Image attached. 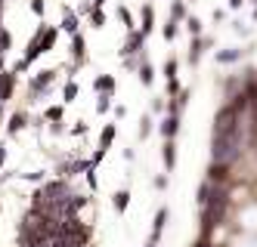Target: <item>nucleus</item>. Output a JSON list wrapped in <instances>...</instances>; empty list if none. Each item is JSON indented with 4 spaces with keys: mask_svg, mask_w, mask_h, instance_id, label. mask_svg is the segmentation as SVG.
<instances>
[{
    "mask_svg": "<svg viewBox=\"0 0 257 247\" xmlns=\"http://www.w3.org/2000/svg\"><path fill=\"white\" fill-rule=\"evenodd\" d=\"M226 204H229V195H226V189H223V185H214V195L208 198V204L202 207V235H205V238L214 232V226H217V222L223 219V213H226Z\"/></svg>",
    "mask_w": 257,
    "mask_h": 247,
    "instance_id": "f257e3e1",
    "label": "nucleus"
},
{
    "mask_svg": "<svg viewBox=\"0 0 257 247\" xmlns=\"http://www.w3.org/2000/svg\"><path fill=\"white\" fill-rule=\"evenodd\" d=\"M242 155V133H232V136H217L211 139V164H236Z\"/></svg>",
    "mask_w": 257,
    "mask_h": 247,
    "instance_id": "f03ea898",
    "label": "nucleus"
},
{
    "mask_svg": "<svg viewBox=\"0 0 257 247\" xmlns=\"http://www.w3.org/2000/svg\"><path fill=\"white\" fill-rule=\"evenodd\" d=\"M232 133H242V108L236 102L223 105L214 117V139L217 136H232Z\"/></svg>",
    "mask_w": 257,
    "mask_h": 247,
    "instance_id": "7ed1b4c3",
    "label": "nucleus"
},
{
    "mask_svg": "<svg viewBox=\"0 0 257 247\" xmlns=\"http://www.w3.org/2000/svg\"><path fill=\"white\" fill-rule=\"evenodd\" d=\"M81 170H90V161H84V158H75V161H62L59 164V176H62V179H72V176L75 173H81Z\"/></svg>",
    "mask_w": 257,
    "mask_h": 247,
    "instance_id": "20e7f679",
    "label": "nucleus"
},
{
    "mask_svg": "<svg viewBox=\"0 0 257 247\" xmlns=\"http://www.w3.org/2000/svg\"><path fill=\"white\" fill-rule=\"evenodd\" d=\"M146 37H149L146 31H130V34H127V43H124V50H121V53H124L127 59H130L133 53L143 50V40H146Z\"/></svg>",
    "mask_w": 257,
    "mask_h": 247,
    "instance_id": "39448f33",
    "label": "nucleus"
},
{
    "mask_svg": "<svg viewBox=\"0 0 257 247\" xmlns=\"http://www.w3.org/2000/svg\"><path fill=\"white\" fill-rule=\"evenodd\" d=\"M53 77H56V71H50V68H46V71H41L38 77L31 80V96H41V90L46 93L50 90V84H53Z\"/></svg>",
    "mask_w": 257,
    "mask_h": 247,
    "instance_id": "423d86ee",
    "label": "nucleus"
},
{
    "mask_svg": "<svg viewBox=\"0 0 257 247\" xmlns=\"http://www.w3.org/2000/svg\"><path fill=\"white\" fill-rule=\"evenodd\" d=\"M177 130H180V114H168L165 121L158 124V133L165 136V139H173V136H177Z\"/></svg>",
    "mask_w": 257,
    "mask_h": 247,
    "instance_id": "0eeeda50",
    "label": "nucleus"
},
{
    "mask_svg": "<svg viewBox=\"0 0 257 247\" xmlns=\"http://www.w3.org/2000/svg\"><path fill=\"white\" fill-rule=\"evenodd\" d=\"M59 31H65V34H78V13H72V9H62Z\"/></svg>",
    "mask_w": 257,
    "mask_h": 247,
    "instance_id": "6e6552de",
    "label": "nucleus"
},
{
    "mask_svg": "<svg viewBox=\"0 0 257 247\" xmlns=\"http://www.w3.org/2000/svg\"><path fill=\"white\" fill-rule=\"evenodd\" d=\"M208 179L217 182V185H223V182L229 179V167H226V164H211V170H208Z\"/></svg>",
    "mask_w": 257,
    "mask_h": 247,
    "instance_id": "1a4fd4ad",
    "label": "nucleus"
},
{
    "mask_svg": "<svg viewBox=\"0 0 257 247\" xmlns=\"http://www.w3.org/2000/svg\"><path fill=\"white\" fill-rule=\"evenodd\" d=\"M161 161H165V167L173 170V164H177V145H173V139H165V151H161Z\"/></svg>",
    "mask_w": 257,
    "mask_h": 247,
    "instance_id": "9d476101",
    "label": "nucleus"
},
{
    "mask_svg": "<svg viewBox=\"0 0 257 247\" xmlns=\"http://www.w3.org/2000/svg\"><path fill=\"white\" fill-rule=\"evenodd\" d=\"M87 204V198H81V195H75L68 204H62V219H68V216H78V210Z\"/></svg>",
    "mask_w": 257,
    "mask_h": 247,
    "instance_id": "9b49d317",
    "label": "nucleus"
},
{
    "mask_svg": "<svg viewBox=\"0 0 257 247\" xmlns=\"http://www.w3.org/2000/svg\"><path fill=\"white\" fill-rule=\"evenodd\" d=\"M13 74H9V71H3V74H0V102H6L9 96H13Z\"/></svg>",
    "mask_w": 257,
    "mask_h": 247,
    "instance_id": "f8f14e48",
    "label": "nucleus"
},
{
    "mask_svg": "<svg viewBox=\"0 0 257 247\" xmlns=\"http://www.w3.org/2000/svg\"><path fill=\"white\" fill-rule=\"evenodd\" d=\"M165 222H168V210L161 207L155 213V226H152V241H161V232H165Z\"/></svg>",
    "mask_w": 257,
    "mask_h": 247,
    "instance_id": "ddd939ff",
    "label": "nucleus"
},
{
    "mask_svg": "<svg viewBox=\"0 0 257 247\" xmlns=\"http://www.w3.org/2000/svg\"><path fill=\"white\" fill-rule=\"evenodd\" d=\"M56 37H59V28H46V31L41 34V50L50 53L53 46H56Z\"/></svg>",
    "mask_w": 257,
    "mask_h": 247,
    "instance_id": "4468645a",
    "label": "nucleus"
},
{
    "mask_svg": "<svg viewBox=\"0 0 257 247\" xmlns=\"http://www.w3.org/2000/svg\"><path fill=\"white\" fill-rule=\"evenodd\" d=\"M239 59H242V50H239V46H232V50H220V53H217V62H220V65H232V62H239Z\"/></svg>",
    "mask_w": 257,
    "mask_h": 247,
    "instance_id": "2eb2a0df",
    "label": "nucleus"
},
{
    "mask_svg": "<svg viewBox=\"0 0 257 247\" xmlns=\"http://www.w3.org/2000/svg\"><path fill=\"white\" fill-rule=\"evenodd\" d=\"M112 204H115V210H118V213H124L127 204H130V192H127V189L115 192V195H112Z\"/></svg>",
    "mask_w": 257,
    "mask_h": 247,
    "instance_id": "dca6fc26",
    "label": "nucleus"
},
{
    "mask_svg": "<svg viewBox=\"0 0 257 247\" xmlns=\"http://www.w3.org/2000/svg\"><path fill=\"white\" fill-rule=\"evenodd\" d=\"M93 90L109 93V96H112V90H115V77H112V74H102V77H96V80H93Z\"/></svg>",
    "mask_w": 257,
    "mask_h": 247,
    "instance_id": "f3484780",
    "label": "nucleus"
},
{
    "mask_svg": "<svg viewBox=\"0 0 257 247\" xmlns=\"http://www.w3.org/2000/svg\"><path fill=\"white\" fill-rule=\"evenodd\" d=\"M72 56H75L78 65L84 62V37H81V34H72Z\"/></svg>",
    "mask_w": 257,
    "mask_h": 247,
    "instance_id": "a211bd4d",
    "label": "nucleus"
},
{
    "mask_svg": "<svg viewBox=\"0 0 257 247\" xmlns=\"http://www.w3.org/2000/svg\"><path fill=\"white\" fill-rule=\"evenodd\" d=\"M112 142H115V124H106L99 133V148H109Z\"/></svg>",
    "mask_w": 257,
    "mask_h": 247,
    "instance_id": "6ab92c4d",
    "label": "nucleus"
},
{
    "mask_svg": "<svg viewBox=\"0 0 257 247\" xmlns=\"http://www.w3.org/2000/svg\"><path fill=\"white\" fill-rule=\"evenodd\" d=\"M202 53H205V37H195V40H192V46H189V62L195 65L198 59H202Z\"/></svg>",
    "mask_w": 257,
    "mask_h": 247,
    "instance_id": "aec40b11",
    "label": "nucleus"
},
{
    "mask_svg": "<svg viewBox=\"0 0 257 247\" xmlns=\"http://www.w3.org/2000/svg\"><path fill=\"white\" fill-rule=\"evenodd\" d=\"M152 28H155V9H152V3H146L143 6V31L149 34Z\"/></svg>",
    "mask_w": 257,
    "mask_h": 247,
    "instance_id": "412c9836",
    "label": "nucleus"
},
{
    "mask_svg": "<svg viewBox=\"0 0 257 247\" xmlns=\"http://www.w3.org/2000/svg\"><path fill=\"white\" fill-rule=\"evenodd\" d=\"M139 80H143V87H149L152 80H155V71H152V65H149V62L139 65Z\"/></svg>",
    "mask_w": 257,
    "mask_h": 247,
    "instance_id": "4be33fe9",
    "label": "nucleus"
},
{
    "mask_svg": "<svg viewBox=\"0 0 257 247\" xmlns=\"http://www.w3.org/2000/svg\"><path fill=\"white\" fill-rule=\"evenodd\" d=\"M22 127H25V114H22V111H16L13 117H9V127H6V130H9V133H19Z\"/></svg>",
    "mask_w": 257,
    "mask_h": 247,
    "instance_id": "5701e85b",
    "label": "nucleus"
},
{
    "mask_svg": "<svg viewBox=\"0 0 257 247\" xmlns=\"http://www.w3.org/2000/svg\"><path fill=\"white\" fill-rule=\"evenodd\" d=\"M171 19H173V22L186 19V6H183V0H173V3H171Z\"/></svg>",
    "mask_w": 257,
    "mask_h": 247,
    "instance_id": "b1692460",
    "label": "nucleus"
},
{
    "mask_svg": "<svg viewBox=\"0 0 257 247\" xmlns=\"http://www.w3.org/2000/svg\"><path fill=\"white\" fill-rule=\"evenodd\" d=\"M90 22H93V28H102V25H106V13H102L99 6H93V13H90Z\"/></svg>",
    "mask_w": 257,
    "mask_h": 247,
    "instance_id": "393cba45",
    "label": "nucleus"
},
{
    "mask_svg": "<svg viewBox=\"0 0 257 247\" xmlns=\"http://www.w3.org/2000/svg\"><path fill=\"white\" fill-rule=\"evenodd\" d=\"M186 28H189V34H192V37H202V22H198L195 16H189V19H186Z\"/></svg>",
    "mask_w": 257,
    "mask_h": 247,
    "instance_id": "a878e982",
    "label": "nucleus"
},
{
    "mask_svg": "<svg viewBox=\"0 0 257 247\" xmlns=\"http://www.w3.org/2000/svg\"><path fill=\"white\" fill-rule=\"evenodd\" d=\"M177 68H180V65H177V59H168V62H165V77L173 80V77H177Z\"/></svg>",
    "mask_w": 257,
    "mask_h": 247,
    "instance_id": "bb28decb",
    "label": "nucleus"
},
{
    "mask_svg": "<svg viewBox=\"0 0 257 247\" xmlns=\"http://www.w3.org/2000/svg\"><path fill=\"white\" fill-rule=\"evenodd\" d=\"M161 34H165V40H173V37H177V22H173V19H171V22H168V25H165V28H161Z\"/></svg>",
    "mask_w": 257,
    "mask_h": 247,
    "instance_id": "cd10ccee",
    "label": "nucleus"
},
{
    "mask_svg": "<svg viewBox=\"0 0 257 247\" xmlns=\"http://www.w3.org/2000/svg\"><path fill=\"white\" fill-rule=\"evenodd\" d=\"M62 96H65V102H75V96H78V84H75V80H72V84H65Z\"/></svg>",
    "mask_w": 257,
    "mask_h": 247,
    "instance_id": "c85d7f7f",
    "label": "nucleus"
},
{
    "mask_svg": "<svg viewBox=\"0 0 257 247\" xmlns=\"http://www.w3.org/2000/svg\"><path fill=\"white\" fill-rule=\"evenodd\" d=\"M9 43H13V37H9V31L3 28V31H0V53H3V56H6V50H9Z\"/></svg>",
    "mask_w": 257,
    "mask_h": 247,
    "instance_id": "c756f323",
    "label": "nucleus"
},
{
    "mask_svg": "<svg viewBox=\"0 0 257 247\" xmlns=\"http://www.w3.org/2000/svg\"><path fill=\"white\" fill-rule=\"evenodd\" d=\"M118 16H121V22H124V25L133 31V16H130V9H127V6H121V9H118Z\"/></svg>",
    "mask_w": 257,
    "mask_h": 247,
    "instance_id": "7c9ffc66",
    "label": "nucleus"
},
{
    "mask_svg": "<svg viewBox=\"0 0 257 247\" xmlns=\"http://www.w3.org/2000/svg\"><path fill=\"white\" fill-rule=\"evenodd\" d=\"M152 133V121H149V117H143V121H139V139H146Z\"/></svg>",
    "mask_w": 257,
    "mask_h": 247,
    "instance_id": "2f4dec72",
    "label": "nucleus"
},
{
    "mask_svg": "<svg viewBox=\"0 0 257 247\" xmlns=\"http://www.w3.org/2000/svg\"><path fill=\"white\" fill-rule=\"evenodd\" d=\"M46 117L59 124V121H62V108H59V105H53V108H46Z\"/></svg>",
    "mask_w": 257,
    "mask_h": 247,
    "instance_id": "473e14b6",
    "label": "nucleus"
},
{
    "mask_svg": "<svg viewBox=\"0 0 257 247\" xmlns=\"http://www.w3.org/2000/svg\"><path fill=\"white\" fill-rule=\"evenodd\" d=\"M109 99H112L109 93H102V99L96 102V111H109V108H112V102H109Z\"/></svg>",
    "mask_w": 257,
    "mask_h": 247,
    "instance_id": "72a5a7b5",
    "label": "nucleus"
},
{
    "mask_svg": "<svg viewBox=\"0 0 257 247\" xmlns=\"http://www.w3.org/2000/svg\"><path fill=\"white\" fill-rule=\"evenodd\" d=\"M31 9H34L38 16H43V0H31Z\"/></svg>",
    "mask_w": 257,
    "mask_h": 247,
    "instance_id": "f704fd0d",
    "label": "nucleus"
},
{
    "mask_svg": "<svg viewBox=\"0 0 257 247\" xmlns=\"http://www.w3.org/2000/svg\"><path fill=\"white\" fill-rule=\"evenodd\" d=\"M87 182H90V189L96 192V173H93V170H87Z\"/></svg>",
    "mask_w": 257,
    "mask_h": 247,
    "instance_id": "c9c22d12",
    "label": "nucleus"
},
{
    "mask_svg": "<svg viewBox=\"0 0 257 247\" xmlns=\"http://www.w3.org/2000/svg\"><path fill=\"white\" fill-rule=\"evenodd\" d=\"M242 3H245V0H229V6H232V9H239Z\"/></svg>",
    "mask_w": 257,
    "mask_h": 247,
    "instance_id": "e433bc0d",
    "label": "nucleus"
},
{
    "mask_svg": "<svg viewBox=\"0 0 257 247\" xmlns=\"http://www.w3.org/2000/svg\"><path fill=\"white\" fill-rule=\"evenodd\" d=\"M102 3H106V0H93V6H99V9H102Z\"/></svg>",
    "mask_w": 257,
    "mask_h": 247,
    "instance_id": "4c0bfd02",
    "label": "nucleus"
},
{
    "mask_svg": "<svg viewBox=\"0 0 257 247\" xmlns=\"http://www.w3.org/2000/svg\"><path fill=\"white\" fill-rule=\"evenodd\" d=\"M0 74H3V53H0Z\"/></svg>",
    "mask_w": 257,
    "mask_h": 247,
    "instance_id": "58836bf2",
    "label": "nucleus"
},
{
    "mask_svg": "<svg viewBox=\"0 0 257 247\" xmlns=\"http://www.w3.org/2000/svg\"><path fill=\"white\" fill-rule=\"evenodd\" d=\"M195 247H211V244H208V241H198V244H195Z\"/></svg>",
    "mask_w": 257,
    "mask_h": 247,
    "instance_id": "ea45409f",
    "label": "nucleus"
},
{
    "mask_svg": "<svg viewBox=\"0 0 257 247\" xmlns=\"http://www.w3.org/2000/svg\"><path fill=\"white\" fill-rule=\"evenodd\" d=\"M146 247H158V241H152V238H149V244H146Z\"/></svg>",
    "mask_w": 257,
    "mask_h": 247,
    "instance_id": "a19ab883",
    "label": "nucleus"
},
{
    "mask_svg": "<svg viewBox=\"0 0 257 247\" xmlns=\"http://www.w3.org/2000/svg\"><path fill=\"white\" fill-rule=\"evenodd\" d=\"M254 19H257V9H254Z\"/></svg>",
    "mask_w": 257,
    "mask_h": 247,
    "instance_id": "79ce46f5",
    "label": "nucleus"
},
{
    "mask_svg": "<svg viewBox=\"0 0 257 247\" xmlns=\"http://www.w3.org/2000/svg\"><path fill=\"white\" fill-rule=\"evenodd\" d=\"M254 3H257V0H254Z\"/></svg>",
    "mask_w": 257,
    "mask_h": 247,
    "instance_id": "37998d69",
    "label": "nucleus"
},
{
    "mask_svg": "<svg viewBox=\"0 0 257 247\" xmlns=\"http://www.w3.org/2000/svg\"><path fill=\"white\" fill-rule=\"evenodd\" d=\"M0 31H3V28H0Z\"/></svg>",
    "mask_w": 257,
    "mask_h": 247,
    "instance_id": "c03bdc74",
    "label": "nucleus"
}]
</instances>
